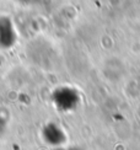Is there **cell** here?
I'll return each instance as SVG.
<instances>
[{
    "label": "cell",
    "mask_w": 140,
    "mask_h": 150,
    "mask_svg": "<svg viewBox=\"0 0 140 150\" xmlns=\"http://www.w3.org/2000/svg\"><path fill=\"white\" fill-rule=\"evenodd\" d=\"M52 100L60 111H71L80 103V93L71 86H62L55 90Z\"/></svg>",
    "instance_id": "obj_1"
},
{
    "label": "cell",
    "mask_w": 140,
    "mask_h": 150,
    "mask_svg": "<svg viewBox=\"0 0 140 150\" xmlns=\"http://www.w3.org/2000/svg\"><path fill=\"white\" fill-rule=\"evenodd\" d=\"M16 36L14 26L8 17L0 18V46L3 48H10L15 43Z\"/></svg>",
    "instance_id": "obj_2"
},
{
    "label": "cell",
    "mask_w": 140,
    "mask_h": 150,
    "mask_svg": "<svg viewBox=\"0 0 140 150\" xmlns=\"http://www.w3.org/2000/svg\"><path fill=\"white\" fill-rule=\"evenodd\" d=\"M54 150H82L79 146H65V145H60V146H57L54 148Z\"/></svg>",
    "instance_id": "obj_3"
},
{
    "label": "cell",
    "mask_w": 140,
    "mask_h": 150,
    "mask_svg": "<svg viewBox=\"0 0 140 150\" xmlns=\"http://www.w3.org/2000/svg\"><path fill=\"white\" fill-rule=\"evenodd\" d=\"M17 1H20L22 4H33L37 1V0H17Z\"/></svg>",
    "instance_id": "obj_4"
}]
</instances>
